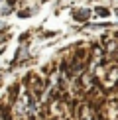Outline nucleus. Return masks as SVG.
<instances>
[{"label": "nucleus", "instance_id": "f257e3e1", "mask_svg": "<svg viewBox=\"0 0 118 120\" xmlns=\"http://www.w3.org/2000/svg\"><path fill=\"white\" fill-rule=\"evenodd\" d=\"M88 16H91V8H83V10H75V12H73V18L79 20V22L87 20Z\"/></svg>", "mask_w": 118, "mask_h": 120}, {"label": "nucleus", "instance_id": "f03ea898", "mask_svg": "<svg viewBox=\"0 0 118 120\" xmlns=\"http://www.w3.org/2000/svg\"><path fill=\"white\" fill-rule=\"evenodd\" d=\"M95 12H96V16H108V14H110V12H108V8H104V6H96Z\"/></svg>", "mask_w": 118, "mask_h": 120}]
</instances>
